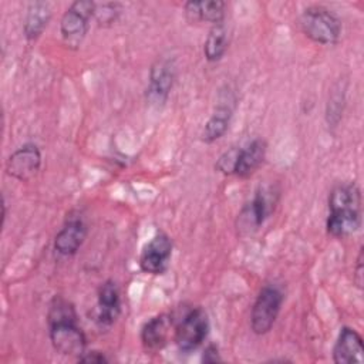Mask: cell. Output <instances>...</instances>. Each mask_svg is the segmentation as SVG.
I'll list each match as a JSON object with an SVG mask.
<instances>
[{
  "instance_id": "obj_17",
  "label": "cell",
  "mask_w": 364,
  "mask_h": 364,
  "mask_svg": "<svg viewBox=\"0 0 364 364\" xmlns=\"http://www.w3.org/2000/svg\"><path fill=\"white\" fill-rule=\"evenodd\" d=\"M232 114H233L232 102H229L228 100L219 102L203 127L202 141L206 144H212L219 138H222L229 128Z\"/></svg>"
},
{
  "instance_id": "obj_8",
  "label": "cell",
  "mask_w": 364,
  "mask_h": 364,
  "mask_svg": "<svg viewBox=\"0 0 364 364\" xmlns=\"http://www.w3.org/2000/svg\"><path fill=\"white\" fill-rule=\"evenodd\" d=\"M172 256V240L168 235L156 233L142 249L139 256V267L149 274H162Z\"/></svg>"
},
{
  "instance_id": "obj_1",
  "label": "cell",
  "mask_w": 364,
  "mask_h": 364,
  "mask_svg": "<svg viewBox=\"0 0 364 364\" xmlns=\"http://www.w3.org/2000/svg\"><path fill=\"white\" fill-rule=\"evenodd\" d=\"M48 334L54 350L63 355L81 357L85 353L87 338L78 327V318L74 306L57 296L53 299L48 314Z\"/></svg>"
},
{
  "instance_id": "obj_19",
  "label": "cell",
  "mask_w": 364,
  "mask_h": 364,
  "mask_svg": "<svg viewBox=\"0 0 364 364\" xmlns=\"http://www.w3.org/2000/svg\"><path fill=\"white\" fill-rule=\"evenodd\" d=\"M228 30L223 23L213 24L203 44L205 58L210 63L219 61L228 50Z\"/></svg>"
},
{
  "instance_id": "obj_22",
  "label": "cell",
  "mask_w": 364,
  "mask_h": 364,
  "mask_svg": "<svg viewBox=\"0 0 364 364\" xmlns=\"http://www.w3.org/2000/svg\"><path fill=\"white\" fill-rule=\"evenodd\" d=\"M202 361L203 363H219V361H222V358L219 355V350L215 344H209L205 348L203 355H202Z\"/></svg>"
},
{
  "instance_id": "obj_24",
  "label": "cell",
  "mask_w": 364,
  "mask_h": 364,
  "mask_svg": "<svg viewBox=\"0 0 364 364\" xmlns=\"http://www.w3.org/2000/svg\"><path fill=\"white\" fill-rule=\"evenodd\" d=\"M355 274H357L354 279L355 284L358 287H361V284H363V252H360L358 259H357V273Z\"/></svg>"
},
{
  "instance_id": "obj_10",
  "label": "cell",
  "mask_w": 364,
  "mask_h": 364,
  "mask_svg": "<svg viewBox=\"0 0 364 364\" xmlns=\"http://www.w3.org/2000/svg\"><path fill=\"white\" fill-rule=\"evenodd\" d=\"M269 193L270 192L262 189L249 203H246V206H243L237 218V229L240 232L245 230L246 233H250L252 230H256L272 213L274 208V199Z\"/></svg>"
},
{
  "instance_id": "obj_12",
  "label": "cell",
  "mask_w": 364,
  "mask_h": 364,
  "mask_svg": "<svg viewBox=\"0 0 364 364\" xmlns=\"http://www.w3.org/2000/svg\"><path fill=\"white\" fill-rule=\"evenodd\" d=\"M121 313V297L118 286L114 280H105L98 290L97 323L100 326H111Z\"/></svg>"
},
{
  "instance_id": "obj_9",
  "label": "cell",
  "mask_w": 364,
  "mask_h": 364,
  "mask_svg": "<svg viewBox=\"0 0 364 364\" xmlns=\"http://www.w3.org/2000/svg\"><path fill=\"white\" fill-rule=\"evenodd\" d=\"M41 166V154L37 145L24 144L17 148L6 162V171L17 181L27 182L37 175Z\"/></svg>"
},
{
  "instance_id": "obj_11",
  "label": "cell",
  "mask_w": 364,
  "mask_h": 364,
  "mask_svg": "<svg viewBox=\"0 0 364 364\" xmlns=\"http://www.w3.org/2000/svg\"><path fill=\"white\" fill-rule=\"evenodd\" d=\"M336 364H361L364 361V346L361 336L351 327L344 326L333 348Z\"/></svg>"
},
{
  "instance_id": "obj_23",
  "label": "cell",
  "mask_w": 364,
  "mask_h": 364,
  "mask_svg": "<svg viewBox=\"0 0 364 364\" xmlns=\"http://www.w3.org/2000/svg\"><path fill=\"white\" fill-rule=\"evenodd\" d=\"M78 361H82V363H107L108 358L100 351H85L78 358Z\"/></svg>"
},
{
  "instance_id": "obj_18",
  "label": "cell",
  "mask_w": 364,
  "mask_h": 364,
  "mask_svg": "<svg viewBox=\"0 0 364 364\" xmlns=\"http://www.w3.org/2000/svg\"><path fill=\"white\" fill-rule=\"evenodd\" d=\"M51 18V6L47 1H31L24 18V34L27 40L38 38Z\"/></svg>"
},
{
  "instance_id": "obj_13",
  "label": "cell",
  "mask_w": 364,
  "mask_h": 364,
  "mask_svg": "<svg viewBox=\"0 0 364 364\" xmlns=\"http://www.w3.org/2000/svg\"><path fill=\"white\" fill-rule=\"evenodd\" d=\"M87 225L82 219H70L55 235L54 249L63 256H73L78 252L87 237Z\"/></svg>"
},
{
  "instance_id": "obj_20",
  "label": "cell",
  "mask_w": 364,
  "mask_h": 364,
  "mask_svg": "<svg viewBox=\"0 0 364 364\" xmlns=\"http://www.w3.org/2000/svg\"><path fill=\"white\" fill-rule=\"evenodd\" d=\"M237 156H239V148L233 146L219 156V159L215 164V168L223 175H235Z\"/></svg>"
},
{
  "instance_id": "obj_3",
  "label": "cell",
  "mask_w": 364,
  "mask_h": 364,
  "mask_svg": "<svg viewBox=\"0 0 364 364\" xmlns=\"http://www.w3.org/2000/svg\"><path fill=\"white\" fill-rule=\"evenodd\" d=\"M300 27L306 37L318 44H334L341 34L340 18L323 6H310L300 16Z\"/></svg>"
},
{
  "instance_id": "obj_7",
  "label": "cell",
  "mask_w": 364,
  "mask_h": 364,
  "mask_svg": "<svg viewBox=\"0 0 364 364\" xmlns=\"http://www.w3.org/2000/svg\"><path fill=\"white\" fill-rule=\"evenodd\" d=\"M176 68L171 58L156 60L149 71V84L146 88V101L151 105L162 107L173 87Z\"/></svg>"
},
{
  "instance_id": "obj_21",
  "label": "cell",
  "mask_w": 364,
  "mask_h": 364,
  "mask_svg": "<svg viewBox=\"0 0 364 364\" xmlns=\"http://www.w3.org/2000/svg\"><path fill=\"white\" fill-rule=\"evenodd\" d=\"M117 4H112V3H107V4H102V11H98L97 7H95V18L100 24H105V23H112L118 14V11L115 10Z\"/></svg>"
},
{
  "instance_id": "obj_15",
  "label": "cell",
  "mask_w": 364,
  "mask_h": 364,
  "mask_svg": "<svg viewBox=\"0 0 364 364\" xmlns=\"http://www.w3.org/2000/svg\"><path fill=\"white\" fill-rule=\"evenodd\" d=\"M172 327V317L159 314L148 320L141 328V341L148 350H161L166 341Z\"/></svg>"
},
{
  "instance_id": "obj_16",
  "label": "cell",
  "mask_w": 364,
  "mask_h": 364,
  "mask_svg": "<svg viewBox=\"0 0 364 364\" xmlns=\"http://www.w3.org/2000/svg\"><path fill=\"white\" fill-rule=\"evenodd\" d=\"M226 4L220 0H200V1H188L185 3V16L188 21H208L212 24L223 23Z\"/></svg>"
},
{
  "instance_id": "obj_4",
  "label": "cell",
  "mask_w": 364,
  "mask_h": 364,
  "mask_svg": "<svg viewBox=\"0 0 364 364\" xmlns=\"http://www.w3.org/2000/svg\"><path fill=\"white\" fill-rule=\"evenodd\" d=\"M283 299V293L276 286L267 284L259 291L250 313V328L255 334L262 336L270 331L280 313Z\"/></svg>"
},
{
  "instance_id": "obj_5",
  "label": "cell",
  "mask_w": 364,
  "mask_h": 364,
  "mask_svg": "<svg viewBox=\"0 0 364 364\" xmlns=\"http://www.w3.org/2000/svg\"><path fill=\"white\" fill-rule=\"evenodd\" d=\"M209 320L200 307L191 309L175 328V343L183 353L196 350L208 337Z\"/></svg>"
},
{
  "instance_id": "obj_6",
  "label": "cell",
  "mask_w": 364,
  "mask_h": 364,
  "mask_svg": "<svg viewBox=\"0 0 364 364\" xmlns=\"http://www.w3.org/2000/svg\"><path fill=\"white\" fill-rule=\"evenodd\" d=\"M97 4L90 0H77L64 11L60 20V31L68 46H80L87 34L90 18L95 13Z\"/></svg>"
},
{
  "instance_id": "obj_14",
  "label": "cell",
  "mask_w": 364,
  "mask_h": 364,
  "mask_svg": "<svg viewBox=\"0 0 364 364\" xmlns=\"http://www.w3.org/2000/svg\"><path fill=\"white\" fill-rule=\"evenodd\" d=\"M267 145L264 139L256 138L245 148H239V156L235 168V175L239 178L250 176L264 161Z\"/></svg>"
},
{
  "instance_id": "obj_2",
  "label": "cell",
  "mask_w": 364,
  "mask_h": 364,
  "mask_svg": "<svg viewBox=\"0 0 364 364\" xmlns=\"http://www.w3.org/2000/svg\"><path fill=\"white\" fill-rule=\"evenodd\" d=\"M361 225V193L355 183L337 185L328 196L327 232L334 237H346Z\"/></svg>"
}]
</instances>
